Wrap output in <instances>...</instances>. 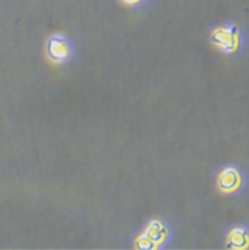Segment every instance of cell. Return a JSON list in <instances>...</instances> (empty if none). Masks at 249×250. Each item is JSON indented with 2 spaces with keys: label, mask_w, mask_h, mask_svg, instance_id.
<instances>
[{
  "label": "cell",
  "mask_w": 249,
  "mask_h": 250,
  "mask_svg": "<svg viewBox=\"0 0 249 250\" xmlns=\"http://www.w3.org/2000/svg\"><path fill=\"white\" fill-rule=\"evenodd\" d=\"M211 43L226 55L239 52L243 45V35L235 24L223 23L211 31Z\"/></svg>",
  "instance_id": "1"
},
{
  "label": "cell",
  "mask_w": 249,
  "mask_h": 250,
  "mask_svg": "<svg viewBox=\"0 0 249 250\" xmlns=\"http://www.w3.org/2000/svg\"><path fill=\"white\" fill-rule=\"evenodd\" d=\"M216 184L224 194H237L245 185V174L243 169L236 165H226L217 172Z\"/></svg>",
  "instance_id": "2"
},
{
  "label": "cell",
  "mask_w": 249,
  "mask_h": 250,
  "mask_svg": "<svg viewBox=\"0 0 249 250\" xmlns=\"http://www.w3.org/2000/svg\"><path fill=\"white\" fill-rule=\"evenodd\" d=\"M47 56L53 62L63 64L71 60L73 48H72L71 42L68 40L64 35L56 34L52 35L47 42Z\"/></svg>",
  "instance_id": "3"
},
{
  "label": "cell",
  "mask_w": 249,
  "mask_h": 250,
  "mask_svg": "<svg viewBox=\"0 0 249 250\" xmlns=\"http://www.w3.org/2000/svg\"><path fill=\"white\" fill-rule=\"evenodd\" d=\"M167 238V228L161 222H149L143 234L140 237V241L144 242L140 248L143 249H152V248H158L160 242H164Z\"/></svg>",
  "instance_id": "4"
},
{
  "label": "cell",
  "mask_w": 249,
  "mask_h": 250,
  "mask_svg": "<svg viewBox=\"0 0 249 250\" xmlns=\"http://www.w3.org/2000/svg\"><path fill=\"white\" fill-rule=\"evenodd\" d=\"M226 248L229 249H249V228L235 225L226 231Z\"/></svg>",
  "instance_id": "5"
},
{
  "label": "cell",
  "mask_w": 249,
  "mask_h": 250,
  "mask_svg": "<svg viewBox=\"0 0 249 250\" xmlns=\"http://www.w3.org/2000/svg\"><path fill=\"white\" fill-rule=\"evenodd\" d=\"M125 4H130V5H135L137 4V3H140V1H143V0H123Z\"/></svg>",
  "instance_id": "6"
}]
</instances>
